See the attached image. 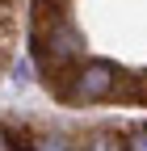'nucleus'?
I'll return each instance as SVG.
<instances>
[{
  "instance_id": "4",
  "label": "nucleus",
  "mask_w": 147,
  "mask_h": 151,
  "mask_svg": "<svg viewBox=\"0 0 147 151\" xmlns=\"http://www.w3.org/2000/svg\"><path fill=\"white\" fill-rule=\"evenodd\" d=\"M126 151H147V126H143V130H135V134L126 139Z\"/></svg>"
},
{
  "instance_id": "3",
  "label": "nucleus",
  "mask_w": 147,
  "mask_h": 151,
  "mask_svg": "<svg viewBox=\"0 0 147 151\" xmlns=\"http://www.w3.org/2000/svg\"><path fill=\"white\" fill-rule=\"evenodd\" d=\"M80 151H126V139H118V134H109V130H97L93 139H88Z\"/></svg>"
},
{
  "instance_id": "1",
  "label": "nucleus",
  "mask_w": 147,
  "mask_h": 151,
  "mask_svg": "<svg viewBox=\"0 0 147 151\" xmlns=\"http://www.w3.org/2000/svg\"><path fill=\"white\" fill-rule=\"evenodd\" d=\"M67 105H88V101H105L118 92V67L114 63H101V59H80L71 63L67 71V84L59 88Z\"/></svg>"
},
{
  "instance_id": "6",
  "label": "nucleus",
  "mask_w": 147,
  "mask_h": 151,
  "mask_svg": "<svg viewBox=\"0 0 147 151\" xmlns=\"http://www.w3.org/2000/svg\"><path fill=\"white\" fill-rule=\"evenodd\" d=\"M0 151H17V143H13V134H9L4 126H0Z\"/></svg>"
},
{
  "instance_id": "5",
  "label": "nucleus",
  "mask_w": 147,
  "mask_h": 151,
  "mask_svg": "<svg viewBox=\"0 0 147 151\" xmlns=\"http://www.w3.org/2000/svg\"><path fill=\"white\" fill-rule=\"evenodd\" d=\"M34 151H71L63 139H42V143H34Z\"/></svg>"
},
{
  "instance_id": "2",
  "label": "nucleus",
  "mask_w": 147,
  "mask_h": 151,
  "mask_svg": "<svg viewBox=\"0 0 147 151\" xmlns=\"http://www.w3.org/2000/svg\"><path fill=\"white\" fill-rule=\"evenodd\" d=\"M34 55L46 59V63H55V67H71V63H80V55H84V38L71 29L63 17H55L50 29H46V25L38 29V38H34Z\"/></svg>"
}]
</instances>
